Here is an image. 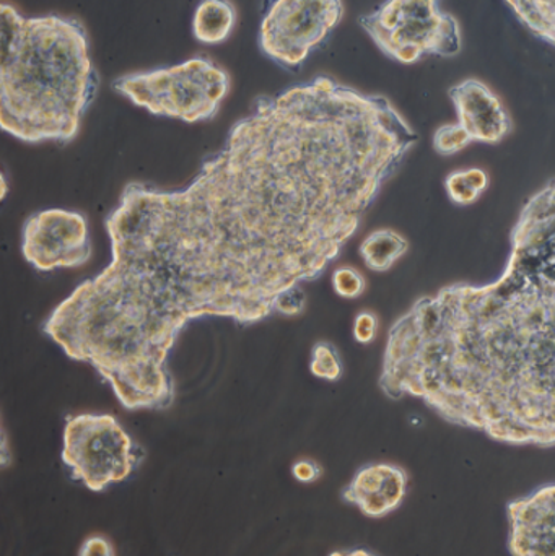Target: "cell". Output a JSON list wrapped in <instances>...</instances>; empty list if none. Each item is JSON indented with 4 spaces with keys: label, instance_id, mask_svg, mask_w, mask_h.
Instances as JSON below:
<instances>
[{
    "label": "cell",
    "instance_id": "6da1fadb",
    "mask_svg": "<svg viewBox=\"0 0 555 556\" xmlns=\"http://www.w3.org/2000/svg\"><path fill=\"white\" fill-rule=\"evenodd\" d=\"M416 140L387 98L329 77L261 98L188 188H124L106 218L110 266L42 330L127 410H165L182 327L276 313L280 294L339 256Z\"/></svg>",
    "mask_w": 555,
    "mask_h": 556
},
{
    "label": "cell",
    "instance_id": "7a4b0ae2",
    "mask_svg": "<svg viewBox=\"0 0 555 556\" xmlns=\"http://www.w3.org/2000/svg\"><path fill=\"white\" fill-rule=\"evenodd\" d=\"M380 388L510 446H555V181L525 205L504 273L420 298L388 333Z\"/></svg>",
    "mask_w": 555,
    "mask_h": 556
},
{
    "label": "cell",
    "instance_id": "3957f363",
    "mask_svg": "<svg viewBox=\"0 0 555 556\" xmlns=\"http://www.w3.org/2000/svg\"><path fill=\"white\" fill-rule=\"evenodd\" d=\"M0 126L23 142H71L97 93L80 22L0 5Z\"/></svg>",
    "mask_w": 555,
    "mask_h": 556
},
{
    "label": "cell",
    "instance_id": "277c9868",
    "mask_svg": "<svg viewBox=\"0 0 555 556\" xmlns=\"http://www.w3.org/2000/svg\"><path fill=\"white\" fill-rule=\"evenodd\" d=\"M114 90L155 116L185 123L212 119L227 97L230 77L207 59H189L175 67L126 75Z\"/></svg>",
    "mask_w": 555,
    "mask_h": 556
},
{
    "label": "cell",
    "instance_id": "5b68a950",
    "mask_svg": "<svg viewBox=\"0 0 555 556\" xmlns=\"http://www.w3.org/2000/svg\"><path fill=\"white\" fill-rule=\"evenodd\" d=\"M361 23L378 48L401 64L427 54H458L462 48L458 22L429 0L388 2L362 16Z\"/></svg>",
    "mask_w": 555,
    "mask_h": 556
},
{
    "label": "cell",
    "instance_id": "8992f818",
    "mask_svg": "<svg viewBox=\"0 0 555 556\" xmlns=\"http://www.w3.org/2000/svg\"><path fill=\"white\" fill-rule=\"evenodd\" d=\"M142 451L113 415L84 414L68 417L62 460L72 477L91 492H103L123 482L139 466Z\"/></svg>",
    "mask_w": 555,
    "mask_h": 556
},
{
    "label": "cell",
    "instance_id": "52a82bcc",
    "mask_svg": "<svg viewBox=\"0 0 555 556\" xmlns=\"http://www.w3.org/2000/svg\"><path fill=\"white\" fill-rule=\"evenodd\" d=\"M339 0H279L261 23L260 45L274 61L297 67L341 22Z\"/></svg>",
    "mask_w": 555,
    "mask_h": 556
},
{
    "label": "cell",
    "instance_id": "ba28073f",
    "mask_svg": "<svg viewBox=\"0 0 555 556\" xmlns=\"http://www.w3.org/2000/svg\"><path fill=\"white\" fill-rule=\"evenodd\" d=\"M22 253L41 273L84 266L91 257L87 220L62 208L38 212L23 227Z\"/></svg>",
    "mask_w": 555,
    "mask_h": 556
},
{
    "label": "cell",
    "instance_id": "9c48e42d",
    "mask_svg": "<svg viewBox=\"0 0 555 556\" xmlns=\"http://www.w3.org/2000/svg\"><path fill=\"white\" fill-rule=\"evenodd\" d=\"M512 556H555V483L507 505Z\"/></svg>",
    "mask_w": 555,
    "mask_h": 556
},
{
    "label": "cell",
    "instance_id": "30bf717a",
    "mask_svg": "<svg viewBox=\"0 0 555 556\" xmlns=\"http://www.w3.org/2000/svg\"><path fill=\"white\" fill-rule=\"evenodd\" d=\"M409 476L396 464L375 463L355 472L342 498L357 506L367 518L380 519L391 515L406 498Z\"/></svg>",
    "mask_w": 555,
    "mask_h": 556
},
{
    "label": "cell",
    "instance_id": "8fae6325",
    "mask_svg": "<svg viewBox=\"0 0 555 556\" xmlns=\"http://www.w3.org/2000/svg\"><path fill=\"white\" fill-rule=\"evenodd\" d=\"M459 126L476 142L497 143L510 132L512 121L501 100L482 81L468 78L450 90Z\"/></svg>",
    "mask_w": 555,
    "mask_h": 556
},
{
    "label": "cell",
    "instance_id": "7c38bea8",
    "mask_svg": "<svg viewBox=\"0 0 555 556\" xmlns=\"http://www.w3.org/2000/svg\"><path fill=\"white\" fill-rule=\"evenodd\" d=\"M237 22V12L230 2L207 0L199 3L192 18V33L195 39L205 45H218L231 35Z\"/></svg>",
    "mask_w": 555,
    "mask_h": 556
},
{
    "label": "cell",
    "instance_id": "4fadbf2b",
    "mask_svg": "<svg viewBox=\"0 0 555 556\" xmlns=\"http://www.w3.org/2000/svg\"><path fill=\"white\" fill-rule=\"evenodd\" d=\"M409 250L406 238L393 230H378L368 235L361 244L365 266L374 273H387Z\"/></svg>",
    "mask_w": 555,
    "mask_h": 556
},
{
    "label": "cell",
    "instance_id": "5bb4252c",
    "mask_svg": "<svg viewBox=\"0 0 555 556\" xmlns=\"http://www.w3.org/2000/svg\"><path fill=\"white\" fill-rule=\"evenodd\" d=\"M507 5L531 31L555 46V2H507Z\"/></svg>",
    "mask_w": 555,
    "mask_h": 556
},
{
    "label": "cell",
    "instance_id": "9a60e30c",
    "mask_svg": "<svg viewBox=\"0 0 555 556\" xmlns=\"http://www.w3.org/2000/svg\"><path fill=\"white\" fill-rule=\"evenodd\" d=\"M310 371L313 376L326 381H338L344 372L339 350L332 343L318 342L313 346L312 362H310Z\"/></svg>",
    "mask_w": 555,
    "mask_h": 556
},
{
    "label": "cell",
    "instance_id": "2e32d148",
    "mask_svg": "<svg viewBox=\"0 0 555 556\" xmlns=\"http://www.w3.org/2000/svg\"><path fill=\"white\" fill-rule=\"evenodd\" d=\"M472 142L471 136L458 123L440 127L433 136V147L440 155H455Z\"/></svg>",
    "mask_w": 555,
    "mask_h": 556
},
{
    "label": "cell",
    "instance_id": "e0dca14e",
    "mask_svg": "<svg viewBox=\"0 0 555 556\" xmlns=\"http://www.w3.org/2000/svg\"><path fill=\"white\" fill-rule=\"evenodd\" d=\"M332 288L339 296L355 300L364 294L367 280L354 267H339L332 274Z\"/></svg>",
    "mask_w": 555,
    "mask_h": 556
},
{
    "label": "cell",
    "instance_id": "ac0fdd59",
    "mask_svg": "<svg viewBox=\"0 0 555 556\" xmlns=\"http://www.w3.org/2000/svg\"><path fill=\"white\" fill-rule=\"evenodd\" d=\"M445 188L450 199L458 205H471L481 195L469 182L465 169L453 172L452 175L446 176Z\"/></svg>",
    "mask_w": 555,
    "mask_h": 556
},
{
    "label": "cell",
    "instance_id": "d6986e66",
    "mask_svg": "<svg viewBox=\"0 0 555 556\" xmlns=\"http://www.w3.org/2000/svg\"><path fill=\"white\" fill-rule=\"evenodd\" d=\"M378 327H380V323H378L377 314L371 311H362L355 316L354 339L362 345H367L377 339Z\"/></svg>",
    "mask_w": 555,
    "mask_h": 556
},
{
    "label": "cell",
    "instance_id": "ffe728a7",
    "mask_svg": "<svg viewBox=\"0 0 555 556\" xmlns=\"http://www.w3.org/2000/svg\"><path fill=\"white\" fill-rule=\"evenodd\" d=\"M306 296L302 288H290L286 293L280 294L276 303V313L287 314V316H295L305 309Z\"/></svg>",
    "mask_w": 555,
    "mask_h": 556
},
{
    "label": "cell",
    "instance_id": "44dd1931",
    "mask_svg": "<svg viewBox=\"0 0 555 556\" xmlns=\"http://www.w3.org/2000/svg\"><path fill=\"white\" fill-rule=\"evenodd\" d=\"M78 556H116L113 544L101 535H91L81 544Z\"/></svg>",
    "mask_w": 555,
    "mask_h": 556
},
{
    "label": "cell",
    "instance_id": "7402d4cb",
    "mask_svg": "<svg viewBox=\"0 0 555 556\" xmlns=\"http://www.w3.org/2000/svg\"><path fill=\"white\" fill-rule=\"evenodd\" d=\"M292 476L302 483H313L323 476V467L315 460L303 459L292 466Z\"/></svg>",
    "mask_w": 555,
    "mask_h": 556
},
{
    "label": "cell",
    "instance_id": "603a6c76",
    "mask_svg": "<svg viewBox=\"0 0 555 556\" xmlns=\"http://www.w3.org/2000/svg\"><path fill=\"white\" fill-rule=\"evenodd\" d=\"M329 556H375L371 555L370 552L362 551V548H357V551H349V552H335Z\"/></svg>",
    "mask_w": 555,
    "mask_h": 556
}]
</instances>
